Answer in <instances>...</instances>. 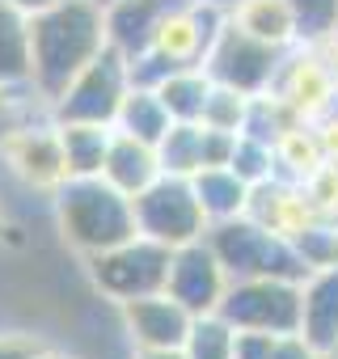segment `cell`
<instances>
[{"label":"cell","mask_w":338,"mask_h":359,"mask_svg":"<svg viewBox=\"0 0 338 359\" xmlns=\"http://www.w3.org/2000/svg\"><path fill=\"white\" fill-rule=\"evenodd\" d=\"M106 13L97 0H60L30 18V51H34V93L55 102L81 68H89L106 51Z\"/></svg>","instance_id":"obj_1"},{"label":"cell","mask_w":338,"mask_h":359,"mask_svg":"<svg viewBox=\"0 0 338 359\" xmlns=\"http://www.w3.org/2000/svg\"><path fill=\"white\" fill-rule=\"evenodd\" d=\"M51 199L64 241L85 258L135 237V203L123 191H114L106 177H64Z\"/></svg>","instance_id":"obj_2"},{"label":"cell","mask_w":338,"mask_h":359,"mask_svg":"<svg viewBox=\"0 0 338 359\" xmlns=\"http://www.w3.org/2000/svg\"><path fill=\"white\" fill-rule=\"evenodd\" d=\"M208 245L216 250L229 279H300V283L309 279L292 241L283 233H271L266 224H258L250 212L208 224Z\"/></svg>","instance_id":"obj_3"},{"label":"cell","mask_w":338,"mask_h":359,"mask_svg":"<svg viewBox=\"0 0 338 359\" xmlns=\"http://www.w3.org/2000/svg\"><path fill=\"white\" fill-rule=\"evenodd\" d=\"M135 233L152 237L169 250L191 245L199 237H208V216L199 208V195L191 187V177L178 173H161L148 191H140L135 199Z\"/></svg>","instance_id":"obj_4"},{"label":"cell","mask_w":338,"mask_h":359,"mask_svg":"<svg viewBox=\"0 0 338 359\" xmlns=\"http://www.w3.org/2000/svg\"><path fill=\"white\" fill-rule=\"evenodd\" d=\"M300 309H304L300 279H229L216 313L233 330L300 334Z\"/></svg>","instance_id":"obj_5"},{"label":"cell","mask_w":338,"mask_h":359,"mask_svg":"<svg viewBox=\"0 0 338 359\" xmlns=\"http://www.w3.org/2000/svg\"><path fill=\"white\" fill-rule=\"evenodd\" d=\"M169 258L174 250L152 241V237H127L123 245L106 250V254H93L89 258V275H93V287L123 304V300H135V296H152V292H165V279H169Z\"/></svg>","instance_id":"obj_6"},{"label":"cell","mask_w":338,"mask_h":359,"mask_svg":"<svg viewBox=\"0 0 338 359\" xmlns=\"http://www.w3.org/2000/svg\"><path fill=\"white\" fill-rule=\"evenodd\" d=\"M292 51V47H288ZM283 47H271L254 34H245L241 26L224 22V30L216 34L208 60H203V72L216 81V85H229L245 97H258V93H271L275 81H279V68L288 60Z\"/></svg>","instance_id":"obj_7"},{"label":"cell","mask_w":338,"mask_h":359,"mask_svg":"<svg viewBox=\"0 0 338 359\" xmlns=\"http://www.w3.org/2000/svg\"><path fill=\"white\" fill-rule=\"evenodd\" d=\"M127 89H131L127 55H119L114 47H106V51H102L89 68H81L76 81L51 102V118H55V123H102V127H114Z\"/></svg>","instance_id":"obj_8"},{"label":"cell","mask_w":338,"mask_h":359,"mask_svg":"<svg viewBox=\"0 0 338 359\" xmlns=\"http://www.w3.org/2000/svg\"><path fill=\"white\" fill-rule=\"evenodd\" d=\"M224 287H229V275H224L216 250L208 245V237L174 250V258H169L165 292L174 296L182 309H191L195 317L199 313H216L220 300H224Z\"/></svg>","instance_id":"obj_9"},{"label":"cell","mask_w":338,"mask_h":359,"mask_svg":"<svg viewBox=\"0 0 338 359\" xmlns=\"http://www.w3.org/2000/svg\"><path fill=\"white\" fill-rule=\"evenodd\" d=\"M229 13L216 9V5H203V0H182V5L165 18V26L156 30V51L178 64V68H203L216 34L224 30Z\"/></svg>","instance_id":"obj_10"},{"label":"cell","mask_w":338,"mask_h":359,"mask_svg":"<svg viewBox=\"0 0 338 359\" xmlns=\"http://www.w3.org/2000/svg\"><path fill=\"white\" fill-rule=\"evenodd\" d=\"M271 93H279L304 123H317L325 110L338 106V89L330 81V68H325L321 47H300V43L288 51V60H283L279 81H275Z\"/></svg>","instance_id":"obj_11"},{"label":"cell","mask_w":338,"mask_h":359,"mask_svg":"<svg viewBox=\"0 0 338 359\" xmlns=\"http://www.w3.org/2000/svg\"><path fill=\"white\" fill-rule=\"evenodd\" d=\"M123 330L131 338V346H182L191 334L195 313L182 309L169 292H152V296H135L119 304Z\"/></svg>","instance_id":"obj_12"},{"label":"cell","mask_w":338,"mask_h":359,"mask_svg":"<svg viewBox=\"0 0 338 359\" xmlns=\"http://www.w3.org/2000/svg\"><path fill=\"white\" fill-rule=\"evenodd\" d=\"M5 156H9V165L18 169L22 182H30V187H39V191H55L64 177H68L55 123H26V127L9 140Z\"/></svg>","instance_id":"obj_13"},{"label":"cell","mask_w":338,"mask_h":359,"mask_svg":"<svg viewBox=\"0 0 338 359\" xmlns=\"http://www.w3.org/2000/svg\"><path fill=\"white\" fill-rule=\"evenodd\" d=\"M182 0H114L106 5V43L119 55H140L156 43V30L165 26V18L174 13Z\"/></svg>","instance_id":"obj_14"},{"label":"cell","mask_w":338,"mask_h":359,"mask_svg":"<svg viewBox=\"0 0 338 359\" xmlns=\"http://www.w3.org/2000/svg\"><path fill=\"white\" fill-rule=\"evenodd\" d=\"M102 177L123 191L127 199H135L140 191H148L156 177H161V161H156V148L135 140V135H123L114 131L110 135V148H106V161H102Z\"/></svg>","instance_id":"obj_15"},{"label":"cell","mask_w":338,"mask_h":359,"mask_svg":"<svg viewBox=\"0 0 338 359\" xmlns=\"http://www.w3.org/2000/svg\"><path fill=\"white\" fill-rule=\"evenodd\" d=\"M300 334L325 355L338 342V266L313 271L304 279V309H300Z\"/></svg>","instance_id":"obj_16"},{"label":"cell","mask_w":338,"mask_h":359,"mask_svg":"<svg viewBox=\"0 0 338 359\" xmlns=\"http://www.w3.org/2000/svg\"><path fill=\"white\" fill-rule=\"evenodd\" d=\"M34 51H30V18L0 0V89H34Z\"/></svg>","instance_id":"obj_17"},{"label":"cell","mask_w":338,"mask_h":359,"mask_svg":"<svg viewBox=\"0 0 338 359\" xmlns=\"http://www.w3.org/2000/svg\"><path fill=\"white\" fill-rule=\"evenodd\" d=\"M191 187H195V195H199V208H203L208 224H220V220H233V216H245V212H250L254 187L241 182L229 165H220V169H199V173L191 177Z\"/></svg>","instance_id":"obj_18"},{"label":"cell","mask_w":338,"mask_h":359,"mask_svg":"<svg viewBox=\"0 0 338 359\" xmlns=\"http://www.w3.org/2000/svg\"><path fill=\"white\" fill-rule=\"evenodd\" d=\"M55 131H60L68 177H102V161H106L114 127H102V123H55Z\"/></svg>","instance_id":"obj_19"},{"label":"cell","mask_w":338,"mask_h":359,"mask_svg":"<svg viewBox=\"0 0 338 359\" xmlns=\"http://www.w3.org/2000/svg\"><path fill=\"white\" fill-rule=\"evenodd\" d=\"M229 22L271 47H283V51L296 47V18L288 9V0H241L229 13Z\"/></svg>","instance_id":"obj_20"},{"label":"cell","mask_w":338,"mask_h":359,"mask_svg":"<svg viewBox=\"0 0 338 359\" xmlns=\"http://www.w3.org/2000/svg\"><path fill=\"white\" fill-rule=\"evenodd\" d=\"M174 127V118H169V110L161 106V97H156V89H127V97H123V106H119V118H114V131H123V135H135V140H144V144H161L165 140V131Z\"/></svg>","instance_id":"obj_21"},{"label":"cell","mask_w":338,"mask_h":359,"mask_svg":"<svg viewBox=\"0 0 338 359\" xmlns=\"http://www.w3.org/2000/svg\"><path fill=\"white\" fill-rule=\"evenodd\" d=\"M208 93H212V76L203 68H178L156 85V97L174 123H199Z\"/></svg>","instance_id":"obj_22"},{"label":"cell","mask_w":338,"mask_h":359,"mask_svg":"<svg viewBox=\"0 0 338 359\" xmlns=\"http://www.w3.org/2000/svg\"><path fill=\"white\" fill-rule=\"evenodd\" d=\"M156 161H161V173L195 177L203 169V123H174L156 144Z\"/></svg>","instance_id":"obj_23"},{"label":"cell","mask_w":338,"mask_h":359,"mask_svg":"<svg viewBox=\"0 0 338 359\" xmlns=\"http://www.w3.org/2000/svg\"><path fill=\"white\" fill-rule=\"evenodd\" d=\"M288 241H292V250L300 254V262H304L309 275H313V271H325V266H338V220L313 216V220H304Z\"/></svg>","instance_id":"obj_24"},{"label":"cell","mask_w":338,"mask_h":359,"mask_svg":"<svg viewBox=\"0 0 338 359\" xmlns=\"http://www.w3.org/2000/svg\"><path fill=\"white\" fill-rule=\"evenodd\" d=\"M233 342H237V330L220 313H199L191 321L182 351H187V359H233Z\"/></svg>","instance_id":"obj_25"},{"label":"cell","mask_w":338,"mask_h":359,"mask_svg":"<svg viewBox=\"0 0 338 359\" xmlns=\"http://www.w3.org/2000/svg\"><path fill=\"white\" fill-rule=\"evenodd\" d=\"M229 169L241 177V182H250V187H262V182H271V177H279V152H275V144H266V140H258V135H237V148H233V161H229Z\"/></svg>","instance_id":"obj_26"},{"label":"cell","mask_w":338,"mask_h":359,"mask_svg":"<svg viewBox=\"0 0 338 359\" xmlns=\"http://www.w3.org/2000/svg\"><path fill=\"white\" fill-rule=\"evenodd\" d=\"M296 18V43L300 47H321L338 34V0H288Z\"/></svg>","instance_id":"obj_27"},{"label":"cell","mask_w":338,"mask_h":359,"mask_svg":"<svg viewBox=\"0 0 338 359\" xmlns=\"http://www.w3.org/2000/svg\"><path fill=\"white\" fill-rule=\"evenodd\" d=\"M245 114H250V97L229 89V85H216L212 81V93L203 102V127H216V131H241L245 127Z\"/></svg>","instance_id":"obj_28"},{"label":"cell","mask_w":338,"mask_h":359,"mask_svg":"<svg viewBox=\"0 0 338 359\" xmlns=\"http://www.w3.org/2000/svg\"><path fill=\"white\" fill-rule=\"evenodd\" d=\"M30 97H43V93H34V89H22V93L0 89V152H5V148H9V140L30 123V118H26Z\"/></svg>","instance_id":"obj_29"},{"label":"cell","mask_w":338,"mask_h":359,"mask_svg":"<svg viewBox=\"0 0 338 359\" xmlns=\"http://www.w3.org/2000/svg\"><path fill=\"white\" fill-rule=\"evenodd\" d=\"M237 135L241 131H216V127H203V169H220L233 161V148H237Z\"/></svg>","instance_id":"obj_30"},{"label":"cell","mask_w":338,"mask_h":359,"mask_svg":"<svg viewBox=\"0 0 338 359\" xmlns=\"http://www.w3.org/2000/svg\"><path fill=\"white\" fill-rule=\"evenodd\" d=\"M279 334H262V330H237V342H233V359H271V346H275Z\"/></svg>","instance_id":"obj_31"},{"label":"cell","mask_w":338,"mask_h":359,"mask_svg":"<svg viewBox=\"0 0 338 359\" xmlns=\"http://www.w3.org/2000/svg\"><path fill=\"white\" fill-rule=\"evenodd\" d=\"M43 355V342L34 334H0V359H39Z\"/></svg>","instance_id":"obj_32"},{"label":"cell","mask_w":338,"mask_h":359,"mask_svg":"<svg viewBox=\"0 0 338 359\" xmlns=\"http://www.w3.org/2000/svg\"><path fill=\"white\" fill-rule=\"evenodd\" d=\"M271 359H321V355L304 334H279L271 346Z\"/></svg>","instance_id":"obj_33"},{"label":"cell","mask_w":338,"mask_h":359,"mask_svg":"<svg viewBox=\"0 0 338 359\" xmlns=\"http://www.w3.org/2000/svg\"><path fill=\"white\" fill-rule=\"evenodd\" d=\"M131 359H187L182 346H135Z\"/></svg>","instance_id":"obj_34"},{"label":"cell","mask_w":338,"mask_h":359,"mask_svg":"<svg viewBox=\"0 0 338 359\" xmlns=\"http://www.w3.org/2000/svg\"><path fill=\"white\" fill-rule=\"evenodd\" d=\"M5 5H13V9H22L26 18H34V13L51 9V5H60V0H5Z\"/></svg>","instance_id":"obj_35"},{"label":"cell","mask_w":338,"mask_h":359,"mask_svg":"<svg viewBox=\"0 0 338 359\" xmlns=\"http://www.w3.org/2000/svg\"><path fill=\"white\" fill-rule=\"evenodd\" d=\"M321 55H325V68H330V81H334V89H338V39H330V43H321Z\"/></svg>","instance_id":"obj_36"},{"label":"cell","mask_w":338,"mask_h":359,"mask_svg":"<svg viewBox=\"0 0 338 359\" xmlns=\"http://www.w3.org/2000/svg\"><path fill=\"white\" fill-rule=\"evenodd\" d=\"M203 5H216V9H224V13H233L241 0H203Z\"/></svg>","instance_id":"obj_37"},{"label":"cell","mask_w":338,"mask_h":359,"mask_svg":"<svg viewBox=\"0 0 338 359\" xmlns=\"http://www.w3.org/2000/svg\"><path fill=\"white\" fill-rule=\"evenodd\" d=\"M39 359H76V355H64V351H47V346H43V355H39Z\"/></svg>","instance_id":"obj_38"},{"label":"cell","mask_w":338,"mask_h":359,"mask_svg":"<svg viewBox=\"0 0 338 359\" xmlns=\"http://www.w3.org/2000/svg\"><path fill=\"white\" fill-rule=\"evenodd\" d=\"M321 359H338V342H334V346H330V351H325Z\"/></svg>","instance_id":"obj_39"},{"label":"cell","mask_w":338,"mask_h":359,"mask_svg":"<svg viewBox=\"0 0 338 359\" xmlns=\"http://www.w3.org/2000/svg\"><path fill=\"white\" fill-rule=\"evenodd\" d=\"M97 5H102V9H106V5H114V0H97Z\"/></svg>","instance_id":"obj_40"},{"label":"cell","mask_w":338,"mask_h":359,"mask_svg":"<svg viewBox=\"0 0 338 359\" xmlns=\"http://www.w3.org/2000/svg\"><path fill=\"white\" fill-rule=\"evenodd\" d=\"M0 233H5V216H0Z\"/></svg>","instance_id":"obj_41"},{"label":"cell","mask_w":338,"mask_h":359,"mask_svg":"<svg viewBox=\"0 0 338 359\" xmlns=\"http://www.w3.org/2000/svg\"><path fill=\"white\" fill-rule=\"evenodd\" d=\"M334 39H338V34H334Z\"/></svg>","instance_id":"obj_42"}]
</instances>
